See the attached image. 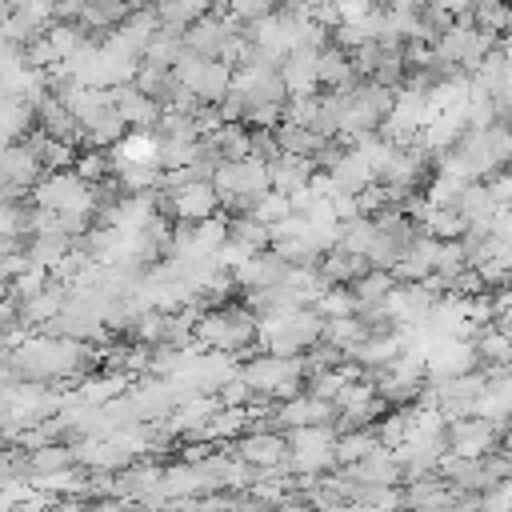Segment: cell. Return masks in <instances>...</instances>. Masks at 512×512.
Segmentation results:
<instances>
[{"mask_svg": "<svg viewBox=\"0 0 512 512\" xmlns=\"http://www.w3.org/2000/svg\"><path fill=\"white\" fill-rule=\"evenodd\" d=\"M72 172H76L84 184H100V180L108 176V152H92V148L76 152V160H72Z\"/></svg>", "mask_w": 512, "mask_h": 512, "instance_id": "20", "label": "cell"}, {"mask_svg": "<svg viewBox=\"0 0 512 512\" xmlns=\"http://www.w3.org/2000/svg\"><path fill=\"white\" fill-rule=\"evenodd\" d=\"M180 36H168V32H156L152 40H148V48H144V56H140V64H148V68H168L172 72V64H176V56H180Z\"/></svg>", "mask_w": 512, "mask_h": 512, "instance_id": "19", "label": "cell"}, {"mask_svg": "<svg viewBox=\"0 0 512 512\" xmlns=\"http://www.w3.org/2000/svg\"><path fill=\"white\" fill-rule=\"evenodd\" d=\"M324 176H328L332 196H360L364 188H372V184H376V180H372V172H368V164H364V156H360V152H352V148H344V152L324 168Z\"/></svg>", "mask_w": 512, "mask_h": 512, "instance_id": "11", "label": "cell"}, {"mask_svg": "<svg viewBox=\"0 0 512 512\" xmlns=\"http://www.w3.org/2000/svg\"><path fill=\"white\" fill-rule=\"evenodd\" d=\"M256 328H260V320L244 308V300H228L220 308L200 312V320H196V348L240 356V352H248L256 344Z\"/></svg>", "mask_w": 512, "mask_h": 512, "instance_id": "1", "label": "cell"}, {"mask_svg": "<svg viewBox=\"0 0 512 512\" xmlns=\"http://www.w3.org/2000/svg\"><path fill=\"white\" fill-rule=\"evenodd\" d=\"M68 468H76L72 444H48V448L24 452V472L32 480H44V476H56V472H68Z\"/></svg>", "mask_w": 512, "mask_h": 512, "instance_id": "14", "label": "cell"}, {"mask_svg": "<svg viewBox=\"0 0 512 512\" xmlns=\"http://www.w3.org/2000/svg\"><path fill=\"white\" fill-rule=\"evenodd\" d=\"M396 288V280H392V272H364L348 292H352V300H356V308H364V304H380L388 292Z\"/></svg>", "mask_w": 512, "mask_h": 512, "instance_id": "18", "label": "cell"}, {"mask_svg": "<svg viewBox=\"0 0 512 512\" xmlns=\"http://www.w3.org/2000/svg\"><path fill=\"white\" fill-rule=\"evenodd\" d=\"M340 472L360 488H400L404 484V472H400V464H396V456L388 448H376V452H368L364 460H356V464H348Z\"/></svg>", "mask_w": 512, "mask_h": 512, "instance_id": "10", "label": "cell"}, {"mask_svg": "<svg viewBox=\"0 0 512 512\" xmlns=\"http://www.w3.org/2000/svg\"><path fill=\"white\" fill-rule=\"evenodd\" d=\"M236 376L248 384L252 400H272V404L300 396L304 392V380H308L300 356H268V352L240 360Z\"/></svg>", "mask_w": 512, "mask_h": 512, "instance_id": "2", "label": "cell"}, {"mask_svg": "<svg viewBox=\"0 0 512 512\" xmlns=\"http://www.w3.org/2000/svg\"><path fill=\"white\" fill-rule=\"evenodd\" d=\"M28 196H32V204L44 208V212H72V216H88V220H92V188H88L72 168H64V172H44Z\"/></svg>", "mask_w": 512, "mask_h": 512, "instance_id": "4", "label": "cell"}, {"mask_svg": "<svg viewBox=\"0 0 512 512\" xmlns=\"http://www.w3.org/2000/svg\"><path fill=\"white\" fill-rule=\"evenodd\" d=\"M236 460H240V464H248L252 472L280 468V464L288 460V440H284V432L252 428V432L236 436Z\"/></svg>", "mask_w": 512, "mask_h": 512, "instance_id": "7", "label": "cell"}, {"mask_svg": "<svg viewBox=\"0 0 512 512\" xmlns=\"http://www.w3.org/2000/svg\"><path fill=\"white\" fill-rule=\"evenodd\" d=\"M288 268H292L288 260H280L272 248H264V252H252V256L232 272V280H236V288H244V292H264V288L284 284Z\"/></svg>", "mask_w": 512, "mask_h": 512, "instance_id": "9", "label": "cell"}, {"mask_svg": "<svg viewBox=\"0 0 512 512\" xmlns=\"http://www.w3.org/2000/svg\"><path fill=\"white\" fill-rule=\"evenodd\" d=\"M504 432L508 428H500V424H488L480 416H464V420L444 424V444H448V456L476 460V456L500 452L504 448Z\"/></svg>", "mask_w": 512, "mask_h": 512, "instance_id": "5", "label": "cell"}, {"mask_svg": "<svg viewBox=\"0 0 512 512\" xmlns=\"http://www.w3.org/2000/svg\"><path fill=\"white\" fill-rule=\"evenodd\" d=\"M376 448H380V444H376V432H372V428H360V432H344V436H336L332 456H336V468H348V464L364 460V456L376 452Z\"/></svg>", "mask_w": 512, "mask_h": 512, "instance_id": "16", "label": "cell"}, {"mask_svg": "<svg viewBox=\"0 0 512 512\" xmlns=\"http://www.w3.org/2000/svg\"><path fill=\"white\" fill-rule=\"evenodd\" d=\"M316 84H320L324 92H344V88H352V84H356V72H352L348 52H340L336 44H324V48L316 52Z\"/></svg>", "mask_w": 512, "mask_h": 512, "instance_id": "13", "label": "cell"}, {"mask_svg": "<svg viewBox=\"0 0 512 512\" xmlns=\"http://www.w3.org/2000/svg\"><path fill=\"white\" fill-rule=\"evenodd\" d=\"M324 320L312 308H288L276 316H264L256 328V344L268 356H304L320 340Z\"/></svg>", "mask_w": 512, "mask_h": 512, "instance_id": "3", "label": "cell"}, {"mask_svg": "<svg viewBox=\"0 0 512 512\" xmlns=\"http://www.w3.org/2000/svg\"><path fill=\"white\" fill-rule=\"evenodd\" d=\"M476 372V356L468 340H428L424 344V376L436 380H452V376H468Z\"/></svg>", "mask_w": 512, "mask_h": 512, "instance_id": "8", "label": "cell"}, {"mask_svg": "<svg viewBox=\"0 0 512 512\" xmlns=\"http://www.w3.org/2000/svg\"><path fill=\"white\" fill-rule=\"evenodd\" d=\"M220 164H236V160H248V128L244 124H220L212 128L208 136H200Z\"/></svg>", "mask_w": 512, "mask_h": 512, "instance_id": "15", "label": "cell"}, {"mask_svg": "<svg viewBox=\"0 0 512 512\" xmlns=\"http://www.w3.org/2000/svg\"><path fill=\"white\" fill-rule=\"evenodd\" d=\"M44 512H88V504H84L80 496H68V500L60 496V500H48Z\"/></svg>", "mask_w": 512, "mask_h": 512, "instance_id": "21", "label": "cell"}, {"mask_svg": "<svg viewBox=\"0 0 512 512\" xmlns=\"http://www.w3.org/2000/svg\"><path fill=\"white\" fill-rule=\"evenodd\" d=\"M112 112L120 116L124 128H136V132H152L156 120H160V104H152L144 92H136L132 84H120L112 88Z\"/></svg>", "mask_w": 512, "mask_h": 512, "instance_id": "12", "label": "cell"}, {"mask_svg": "<svg viewBox=\"0 0 512 512\" xmlns=\"http://www.w3.org/2000/svg\"><path fill=\"white\" fill-rule=\"evenodd\" d=\"M156 196H164L168 220H180V224H200V220L220 216V200L208 180H188L176 192H156Z\"/></svg>", "mask_w": 512, "mask_h": 512, "instance_id": "6", "label": "cell"}, {"mask_svg": "<svg viewBox=\"0 0 512 512\" xmlns=\"http://www.w3.org/2000/svg\"><path fill=\"white\" fill-rule=\"evenodd\" d=\"M228 244L244 252H264L268 248V228L256 224L252 216H228Z\"/></svg>", "mask_w": 512, "mask_h": 512, "instance_id": "17", "label": "cell"}]
</instances>
